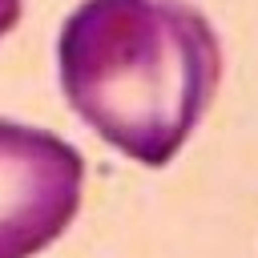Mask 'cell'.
Returning <instances> with one entry per match:
<instances>
[{"mask_svg": "<svg viewBox=\"0 0 258 258\" xmlns=\"http://www.w3.org/2000/svg\"><path fill=\"white\" fill-rule=\"evenodd\" d=\"M69 109L121 157L161 169L222 85V40L185 0H81L56 36Z\"/></svg>", "mask_w": 258, "mask_h": 258, "instance_id": "obj_1", "label": "cell"}, {"mask_svg": "<svg viewBox=\"0 0 258 258\" xmlns=\"http://www.w3.org/2000/svg\"><path fill=\"white\" fill-rule=\"evenodd\" d=\"M81 153L48 129L0 117V258L48 250L77 218Z\"/></svg>", "mask_w": 258, "mask_h": 258, "instance_id": "obj_2", "label": "cell"}]
</instances>
